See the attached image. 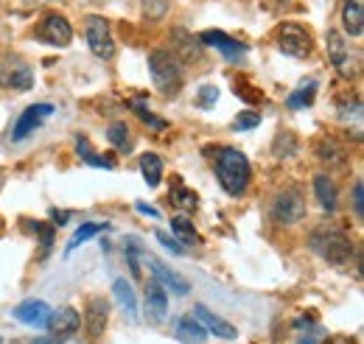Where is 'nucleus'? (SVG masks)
<instances>
[{
    "mask_svg": "<svg viewBox=\"0 0 364 344\" xmlns=\"http://www.w3.org/2000/svg\"><path fill=\"white\" fill-rule=\"evenodd\" d=\"M322 342H325V330L319 325L306 322V319L297 322V344H322Z\"/></svg>",
    "mask_w": 364,
    "mask_h": 344,
    "instance_id": "bb28decb",
    "label": "nucleus"
},
{
    "mask_svg": "<svg viewBox=\"0 0 364 344\" xmlns=\"http://www.w3.org/2000/svg\"><path fill=\"white\" fill-rule=\"evenodd\" d=\"M294 149H297L294 137H291L289 131H280L277 140H274V154H277V157H289V154H294Z\"/></svg>",
    "mask_w": 364,
    "mask_h": 344,
    "instance_id": "473e14b6",
    "label": "nucleus"
},
{
    "mask_svg": "<svg viewBox=\"0 0 364 344\" xmlns=\"http://www.w3.org/2000/svg\"><path fill=\"white\" fill-rule=\"evenodd\" d=\"M157 241H160V244H163V247H166L168 252H174V255H185V249H182V247H180V241H174V238H168L166 232H157Z\"/></svg>",
    "mask_w": 364,
    "mask_h": 344,
    "instance_id": "4c0bfd02",
    "label": "nucleus"
},
{
    "mask_svg": "<svg viewBox=\"0 0 364 344\" xmlns=\"http://www.w3.org/2000/svg\"><path fill=\"white\" fill-rule=\"evenodd\" d=\"M132 109H135V112H137V118H140L143 124H149L151 129H160V131H163V129H168V124H166L163 118H154V115L149 112V107H146V104H143L140 98H137V101H132Z\"/></svg>",
    "mask_w": 364,
    "mask_h": 344,
    "instance_id": "7c9ffc66",
    "label": "nucleus"
},
{
    "mask_svg": "<svg viewBox=\"0 0 364 344\" xmlns=\"http://www.w3.org/2000/svg\"><path fill=\"white\" fill-rule=\"evenodd\" d=\"M37 37L43 43L53 45V48H68L70 40H73V28L62 14H48L46 20L40 23V28H37Z\"/></svg>",
    "mask_w": 364,
    "mask_h": 344,
    "instance_id": "6e6552de",
    "label": "nucleus"
},
{
    "mask_svg": "<svg viewBox=\"0 0 364 344\" xmlns=\"http://www.w3.org/2000/svg\"><path fill=\"white\" fill-rule=\"evenodd\" d=\"M104 230H109V224H98V221H87V224H82V227L73 232V238H70V244H68V252H73L79 244L90 241V238H95V235H98V232H104Z\"/></svg>",
    "mask_w": 364,
    "mask_h": 344,
    "instance_id": "a878e982",
    "label": "nucleus"
},
{
    "mask_svg": "<svg viewBox=\"0 0 364 344\" xmlns=\"http://www.w3.org/2000/svg\"><path fill=\"white\" fill-rule=\"evenodd\" d=\"M50 115H53V104H31L26 112H20V118H17L14 129H11V140L14 143L26 140L28 134H34V131L40 129Z\"/></svg>",
    "mask_w": 364,
    "mask_h": 344,
    "instance_id": "0eeeda50",
    "label": "nucleus"
},
{
    "mask_svg": "<svg viewBox=\"0 0 364 344\" xmlns=\"http://www.w3.org/2000/svg\"><path fill=\"white\" fill-rule=\"evenodd\" d=\"M76 149H79V154L85 157V163H90V166H98V168H112V163H104V160H98V154L90 149V140L87 137H79L76 140Z\"/></svg>",
    "mask_w": 364,
    "mask_h": 344,
    "instance_id": "2f4dec72",
    "label": "nucleus"
},
{
    "mask_svg": "<svg viewBox=\"0 0 364 344\" xmlns=\"http://www.w3.org/2000/svg\"><path fill=\"white\" fill-rule=\"evenodd\" d=\"M168 9V0H143V14L149 20H160Z\"/></svg>",
    "mask_w": 364,
    "mask_h": 344,
    "instance_id": "f704fd0d",
    "label": "nucleus"
},
{
    "mask_svg": "<svg viewBox=\"0 0 364 344\" xmlns=\"http://www.w3.org/2000/svg\"><path fill=\"white\" fill-rule=\"evenodd\" d=\"M177 336L191 344H205L208 330L202 328V322L196 316H182V319H177Z\"/></svg>",
    "mask_w": 364,
    "mask_h": 344,
    "instance_id": "4be33fe9",
    "label": "nucleus"
},
{
    "mask_svg": "<svg viewBox=\"0 0 364 344\" xmlns=\"http://www.w3.org/2000/svg\"><path fill=\"white\" fill-rule=\"evenodd\" d=\"M174 179H177V176H174ZM171 202H177V205L185 208V210H193L199 199H196V193H193V190H188L180 179H177V182H174V188H171Z\"/></svg>",
    "mask_w": 364,
    "mask_h": 344,
    "instance_id": "c85d7f7f",
    "label": "nucleus"
},
{
    "mask_svg": "<svg viewBox=\"0 0 364 344\" xmlns=\"http://www.w3.org/2000/svg\"><path fill=\"white\" fill-rule=\"evenodd\" d=\"M85 28H87V45L98 59H109L115 53V43H112V31H109V23L98 14H90L85 20Z\"/></svg>",
    "mask_w": 364,
    "mask_h": 344,
    "instance_id": "423d86ee",
    "label": "nucleus"
},
{
    "mask_svg": "<svg viewBox=\"0 0 364 344\" xmlns=\"http://www.w3.org/2000/svg\"><path fill=\"white\" fill-rule=\"evenodd\" d=\"M140 173H143L149 188H157L160 179H163V160H160V154H151V151L143 154L140 157Z\"/></svg>",
    "mask_w": 364,
    "mask_h": 344,
    "instance_id": "5701e85b",
    "label": "nucleus"
},
{
    "mask_svg": "<svg viewBox=\"0 0 364 344\" xmlns=\"http://www.w3.org/2000/svg\"><path fill=\"white\" fill-rule=\"evenodd\" d=\"M107 319H109V305H107V300L104 297H90L87 313H85V325H87L90 339H98L107 330Z\"/></svg>",
    "mask_w": 364,
    "mask_h": 344,
    "instance_id": "dca6fc26",
    "label": "nucleus"
},
{
    "mask_svg": "<svg viewBox=\"0 0 364 344\" xmlns=\"http://www.w3.org/2000/svg\"><path fill=\"white\" fill-rule=\"evenodd\" d=\"M37 230L43 232V255L50 252V247H53V227H48V224H37Z\"/></svg>",
    "mask_w": 364,
    "mask_h": 344,
    "instance_id": "58836bf2",
    "label": "nucleus"
},
{
    "mask_svg": "<svg viewBox=\"0 0 364 344\" xmlns=\"http://www.w3.org/2000/svg\"><path fill=\"white\" fill-rule=\"evenodd\" d=\"M46 328L53 333V336L65 339V336H70V333H76V330L82 328V313H79L76 308H59V311H50Z\"/></svg>",
    "mask_w": 364,
    "mask_h": 344,
    "instance_id": "9b49d317",
    "label": "nucleus"
},
{
    "mask_svg": "<svg viewBox=\"0 0 364 344\" xmlns=\"http://www.w3.org/2000/svg\"><path fill=\"white\" fill-rule=\"evenodd\" d=\"M199 43L210 45V48H216V50H222L228 59H238V56H244L247 53V48L238 43V40H232L228 37L225 31H205V34H199Z\"/></svg>",
    "mask_w": 364,
    "mask_h": 344,
    "instance_id": "f3484780",
    "label": "nucleus"
},
{
    "mask_svg": "<svg viewBox=\"0 0 364 344\" xmlns=\"http://www.w3.org/2000/svg\"><path fill=\"white\" fill-rule=\"evenodd\" d=\"M107 140L118 149V151H132V134H129V127L124 121H115L109 129H107Z\"/></svg>",
    "mask_w": 364,
    "mask_h": 344,
    "instance_id": "b1692460",
    "label": "nucleus"
},
{
    "mask_svg": "<svg viewBox=\"0 0 364 344\" xmlns=\"http://www.w3.org/2000/svg\"><path fill=\"white\" fill-rule=\"evenodd\" d=\"M171 53H180L185 62H191V59H199L202 45H199L196 37H191L188 31L174 28V34H171ZM180 56H177V59H180Z\"/></svg>",
    "mask_w": 364,
    "mask_h": 344,
    "instance_id": "aec40b11",
    "label": "nucleus"
},
{
    "mask_svg": "<svg viewBox=\"0 0 364 344\" xmlns=\"http://www.w3.org/2000/svg\"><path fill=\"white\" fill-rule=\"evenodd\" d=\"M143 300H146V316H149L151 322H163V319H166V313H168V291H166L157 280L146 283Z\"/></svg>",
    "mask_w": 364,
    "mask_h": 344,
    "instance_id": "f8f14e48",
    "label": "nucleus"
},
{
    "mask_svg": "<svg viewBox=\"0 0 364 344\" xmlns=\"http://www.w3.org/2000/svg\"><path fill=\"white\" fill-rule=\"evenodd\" d=\"M314 95H317V82H314V79H309L306 85H300L291 95H289V101H286V104H289L291 109H300V107H309V104L314 101Z\"/></svg>",
    "mask_w": 364,
    "mask_h": 344,
    "instance_id": "393cba45",
    "label": "nucleus"
},
{
    "mask_svg": "<svg viewBox=\"0 0 364 344\" xmlns=\"http://www.w3.org/2000/svg\"><path fill=\"white\" fill-rule=\"evenodd\" d=\"M0 87L26 92V90L34 87V73H31V68L23 65V62H6V65L0 68Z\"/></svg>",
    "mask_w": 364,
    "mask_h": 344,
    "instance_id": "9d476101",
    "label": "nucleus"
},
{
    "mask_svg": "<svg viewBox=\"0 0 364 344\" xmlns=\"http://www.w3.org/2000/svg\"><path fill=\"white\" fill-rule=\"evenodd\" d=\"M314 193H317L322 210H328V213L336 210V185H333L331 176H325V173L314 176Z\"/></svg>",
    "mask_w": 364,
    "mask_h": 344,
    "instance_id": "412c9836",
    "label": "nucleus"
},
{
    "mask_svg": "<svg viewBox=\"0 0 364 344\" xmlns=\"http://www.w3.org/2000/svg\"><path fill=\"white\" fill-rule=\"evenodd\" d=\"M193 316L202 322V328H205V330H210V333H213V336H219V339H228L230 342V339H235V336H238V330H235L230 322H225L222 316H216L213 311H208L205 305H193Z\"/></svg>",
    "mask_w": 364,
    "mask_h": 344,
    "instance_id": "2eb2a0df",
    "label": "nucleus"
},
{
    "mask_svg": "<svg viewBox=\"0 0 364 344\" xmlns=\"http://www.w3.org/2000/svg\"><path fill=\"white\" fill-rule=\"evenodd\" d=\"M127 260H129L132 274H140V266H137V247H127Z\"/></svg>",
    "mask_w": 364,
    "mask_h": 344,
    "instance_id": "ea45409f",
    "label": "nucleus"
},
{
    "mask_svg": "<svg viewBox=\"0 0 364 344\" xmlns=\"http://www.w3.org/2000/svg\"><path fill=\"white\" fill-rule=\"evenodd\" d=\"M137 213H143V215H151V218H157V210L154 208H146V205H137Z\"/></svg>",
    "mask_w": 364,
    "mask_h": 344,
    "instance_id": "a19ab883",
    "label": "nucleus"
},
{
    "mask_svg": "<svg viewBox=\"0 0 364 344\" xmlns=\"http://www.w3.org/2000/svg\"><path fill=\"white\" fill-rule=\"evenodd\" d=\"M149 73H151V82L154 87L168 95V98H177L182 90V65L177 59V53L171 50H151L149 53Z\"/></svg>",
    "mask_w": 364,
    "mask_h": 344,
    "instance_id": "7ed1b4c3",
    "label": "nucleus"
},
{
    "mask_svg": "<svg viewBox=\"0 0 364 344\" xmlns=\"http://www.w3.org/2000/svg\"><path fill=\"white\" fill-rule=\"evenodd\" d=\"M149 266H151L154 280H157L166 291H174V294H180V297H185V294L191 291V283H188L185 277H180L177 272H171L166 263H160L157 258H149Z\"/></svg>",
    "mask_w": 364,
    "mask_h": 344,
    "instance_id": "ddd939ff",
    "label": "nucleus"
},
{
    "mask_svg": "<svg viewBox=\"0 0 364 344\" xmlns=\"http://www.w3.org/2000/svg\"><path fill=\"white\" fill-rule=\"evenodd\" d=\"M314 154H317L319 163H328V166H336V168L345 166V160H348V151L339 146V140H333V137H328V134L317 137Z\"/></svg>",
    "mask_w": 364,
    "mask_h": 344,
    "instance_id": "a211bd4d",
    "label": "nucleus"
},
{
    "mask_svg": "<svg viewBox=\"0 0 364 344\" xmlns=\"http://www.w3.org/2000/svg\"><path fill=\"white\" fill-rule=\"evenodd\" d=\"M216 179H219V185L228 190L230 196H241L250 188V179H252V168H250V160L244 157V151H238L232 146L219 149Z\"/></svg>",
    "mask_w": 364,
    "mask_h": 344,
    "instance_id": "f03ea898",
    "label": "nucleus"
},
{
    "mask_svg": "<svg viewBox=\"0 0 364 344\" xmlns=\"http://www.w3.org/2000/svg\"><path fill=\"white\" fill-rule=\"evenodd\" d=\"M309 247H311V252H317L319 258L333 263V266H345V263H350V258H353V241L336 224H322V227H317L311 232V238H309Z\"/></svg>",
    "mask_w": 364,
    "mask_h": 344,
    "instance_id": "f257e3e1",
    "label": "nucleus"
},
{
    "mask_svg": "<svg viewBox=\"0 0 364 344\" xmlns=\"http://www.w3.org/2000/svg\"><path fill=\"white\" fill-rule=\"evenodd\" d=\"M272 215L277 224H286V227L300 224L306 218V202H303V196L297 190H291V188L289 190H280L272 202Z\"/></svg>",
    "mask_w": 364,
    "mask_h": 344,
    "instance_id": "39448f33",
    "label": "nucleus"
},
{
    "mask_svg": "<svg viewBox=\"0 0 364 344\" xmlns=\"http://www.w3.org/2000/svg\"><path fill=\"white\" fill-rule=\"evenodd\" d=\"M258 124H261V112H238V118L232 121V129L247 131V129H255Z\"/></svg>",
    "mask_w": 364,
    "mask_h": 344,
    "instance_id": "72a5a7b5",
    "label": "nucleus"
},
{
    "mask_svg": "<svg viewBox=\"0 0 364 344\" xmlns=\"http://www.w3.org/2000/svg\"><path fill=\"white\" fill-rule=\"evenodd\" d=\"M112 291H115V300L121 302L124 308H127V313H137V300H135V291H132V286L121 277V280H115V286H112Z\"/></svg>",
    "mask_w": 364,
    "mask_h": 344,
    "instance_id": "cd10ccee",
    "label": "nucleus"
},
{
    "mask_svg": "<svg viewBox=\"0 0 364 344\" xmlns=\"http://www.w3.org/2000/svg\"><path fill=\"white\" fill-rule=\"evenodd\" d=\"M48 316H50V305L43 300H26L14 308V319L31 328H46Z\"/></svg>",
    "mask_w": 364,
    "mask_h": 344,
    "instance_id": "4468645a",
    "label": "nucleus"
},
{
    "mask_svg": "<svg viewBox=\"0 0 364 344\" xmlns=\"http://www.w3.org/2000/svg\"><path fill=\"white\" fill-rule=\"evenodd\" d=\"M277 48H280L286 56L306 59V56L311 53V34H309L300 23H286V26L277 31Z\"/></svg>",
    "mask_w": 364,
    "mask_h": 344,
    "instance_id": "20e7f679",
    "label": "nucleus"
},
{
    "mask_svg": "<svg viewBox=\"0 0 364 344\" xmlns=\"http://www.w3.org/2000/svg\"><path fill=\"white\" fill-rule=\"evenodd\" d=\"M325 48H328V59H331V65L339 70V76L350 79L356 70L350 68V45L345 43V37H342L339 31H328V34H325Z\"/></svg>",
    "mask_w": 364,
    "mask_h": 344,
    "instance_id": "1a4fd4ad",
    "label": "nucleus"
},
{
    "mask_svg": "<svg viewBox=\"0 0 364 344\" xmlns=\"http://www.w3.org/2000/svg\"><path fill=\"white\" fill-rule=\"evenodd\" d=\"M342 23L350 37H362L364 31V0H345L342 6Z\"/></svg>",
    "mask_w": 364,
    "mask_h": 344,
    "instance_id": "6ab92c4d",
    "label": "nucleus"
},
{
    "mask_svg": "<svg viewBox=\"0 0 364 344\" xmlns=\"http://www.w3.org/2000/svg\"><path fill=\"white\" fill-rule=\"evenodd\" d=\"M171 230L177 232V238H180L182 244H193V241H196V230H193L191 218H185V215L171 218Z\"/></svg>",
    "mask_w": 364,
    "mask_h": 344,
    "instance_id": "c756f323",
    "label": "nucleus"
},
{
    "mask_svg": "<svg viewBox=\"0 0 364 344\" xmlns=\"http://www.w3.org/2000/svg\"><path fill=\"white\" fill-rule=\"evenodd\" d=\"M216 101H219V90H216V87H202V90H199V98H196V104H199V107H205V109H208V107H213V104H216Z\"/></svg>",
    "mask_w": 364,
    "mask_h": 344,
    "instance_id": "c9c22d12",
    "label": "nucleus"
},
{
    "mask_svg": "<svg viewBox=\"0 0 364 344\" xmlns=\"http://www.w3.org/2000/svg\"><path fill=\"white\" fill-rule=\"evenodd\" d=\"M353 210L359 218H364V182L362 179H356V185H353Z\"/></svg>",
    "mask_w": 364,
    "mask_h": 344,
    "instance_id": "e433bc0d",
    "label": "nucleus"
}]
</instances>
